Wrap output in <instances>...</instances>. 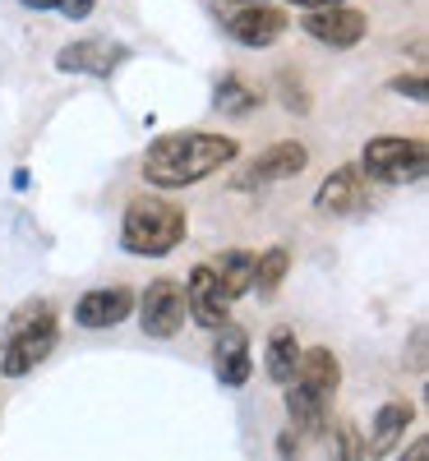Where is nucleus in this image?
<instances>
[{
	"label": "nucleus",
	"instance_id": "nucleus-1",
	"mask_svg": "<svg viewBox=\"0 0 429 461\" xmlns=\"http://www.w3.org/2000/svg\"><path fill=\"white\" fill-rule=\"evenodd\" d=\"M236 139L208 134V130H189V134H162L143 152V180L158 189H185L217 176L222 167L236 162Z\"/></svg>",
	"mask_w": 429,
	"mask_h": 461
},
{
	"label": "nucleus",
	"instance_id": "nucleus-2",
	"mask_svg": "<svg viewBox=\"0 0 429 461\" xmlns=\"http://www.w3.org/2000/svg\"><path fill=\"white\" fill-rule=\"evenodd\" d=\"M185 230H189L185 208H176L171 199H158V194H139L125 208L121 245H125V254H139V258H162L185 240Z\"/></svg>",
	"mask_w": 429,
	"mask_h": 461
},
{
	"label": "nucleus",
	"instance_id": "nucleus-3",
	"mask_svg": "<svg viewBox=\"0 0 429 461\" xmlns=\"http://www.w3.org/2000/svg\"><path fill=\"white\" fill-rule=\"evenodd\" d=\"M56 351V310L51 300H28L23 310H14L5 328V356H0V374L23 378Z\"/></svg>",
	"mask_w": 429,
	"mask_h": 461
},
{
	"label": "nucleus",
	"instance_id": "nucleus-4",
	"mask_svg": "<svg viewBox=\"0 0 429 461\" xmlns=\"http://www.w3.org/2000/svg\"><path fill=\"white\" fill-rule=\"evenodd\" d=\"M361 167H365L370 180H383V185H411V180H424V171H429V148H424V139L379 134V139L365 143Z\"/></svg>",
	"mask_w": 429,
	"mask_h": 461
},
{
	"label": "nucleus",
	"instance_id": "nucleus-5",
	"mask_svg": "<svg viewBox=\"0 0 429 461\" xmlns=\"http://www.w3.org/2000/svg\"><path fill=\"white\" fill-rule=\"evenodd\" d=\"M134 304H139V328H143L148 337H158V341L176 337V332L185 328V319H189L185 286H180L176 277H158V282H148V291H143Z\"/></svg>",
	"mask_w": 429,
	"mask_h": 461
},
{
	"label": "nucleus",
	"instance_id": "nucleus-6",
	"mask_svg": "<svg viewBox=\"0 0 429 461\" xmlns=\"http://www.w3.org/2000/svg\"><path fill=\"white\" fill-rule=\"evenodd\" d=\"M185 304H189V319L199 323V328H208V332H217L222 323H231V300L226 291H222V282H217V273L208 263H199V267H189V282H185Z\"/></svg>",
	"mask_w": 429,
	"mask_h": 461
},
{
	"label": "nucleus",
	"instance_id": "nucleus-7",
	"mask_svg": "<svg viewBox=\"0 0 429 461\" xmlns=\"http://www.w3.org/2000/svg\"><path fill=\"white\" fill-rule=\"evenodd\" d=\"M134 314V291L130 286H93L79 295L74 304V323L88 328V332H102V328H115Z\"/></svg>",
	"mask_w": 429,
	"mask_h": 461
},
{
	"label": "nucleus",
	"instance_id": "nucleus-8",
	"mask_svg": "<svg viewBox=\"0 0 429 461\" xmlns=\"http://www.w3.org/2000/svg\"><path fill=\"white\" fill-rule=\"evenodd\" d=\"M121 60H130V47L111 42V37H84V42L60 47V56H56V65L65 74H93V79H111V69Z\"/></svg>",
	"mask_w": 429,
	"mask_h": 461
},
{
	"label": "nucleus",
	"instance_id": "nucleus-9",
	"mask_svg": "<svg viewBox=\"0 0 429 461\" xmlns=\"http://www.w3.org/2000/svg\"><path fill=\"white\" fill-rule=\"evenodd\" d=\"M415 425V406L406 397H393V402H383L379 415H374V425H370V438H365V461H383V456H393L402 443H406V429Z\"/></svg>",
	"mask_w": 429,
	"mask_h": 461
},
{
	"label": "nucleus",
	"instance_id": "nucleus-10",
	"mask_svg": "<svg viewBox=\"0 0 429 461\" xmlns=\"http://www.w3.org/2000/svg\"><path fill=\"white\" fill-rule=\"evenodd\" d=\"M370 19L361 10H346V5H328V10H309L305 14V32L324 47H356L365 37Z\"/></svg>",
	"mask_w": 429,
	"mask_h": 461
},
{
	"label": "nucleus",
	"instance_id": "nucleus-11",
	"mask_svg": "<svg viewBox=\"0 0 429 461\" xmlns=\"http://www.w3.org/2000/svg\"><path fill=\"white\" fill-rule=\"evenodd\" d=\"M291 28V19H287V10H278V5H268V0H259V5H250V10H241V14H231V37H236L241 47H272L278 37Z\"/></svg>",
	"mask_w": 429,
	"mask_h": 461
},
{
	"label": "nucleus",
	"instance_id": "nucleus-12",
	"mask_svg": "<svg viewBox=\"0 0 429 461\" xmlns=\"http://www.w3.org/2000/svg\"><path fill=\"white\" fill-rule=\"evenodd\" d=\"M361 203H365V176L356 167H337L315 189V212L324 217H351V212H361Z\"/></svg>",
	"mask_w": 429,
	"mask_h": 461
},
{
	"label": "nucleus",
	"instance_id": "nucleus-13",
	"mask_svg": "<svg viewBox=\"0 0 429 461\" xmlns=\"http://www.w3.org/2000/svg\"><path fill=\"white\" fill-rule=\"evenodd\" d=\"M213 369H217V378L226 383V388H241V383H250L254 360H250V337H245V328H236V323H222V328H217Z\"/></svg>",
	"mask_w": 429,
	"mask_h": 461
},
{
	"label": "nucleus",
	"instance_id": "nucleus-14",
	"mask_svg": "<svg viewBox=\"0 0 429 461\" xmlns=\"http://www.w3.org/2000/svg\"><path fill=\"white\" fill-rule=\"evenodd\" d=\"M305 162H309L305 143H272V148H263L259 158L245 167L241 185H272V180H291V176H300V171H305Z\"/></svg>",
	"mask_w": 429,
	"mask_h": 461
},
{
	"label": "nucleus",
	"instance_id": "nucleus-15",
	"mask_svg": "<svg viewBox=\"0 0 429 461\" xmlns=\"http://www.w3.org/2000/svg\"><path fill=\"white\" fill-rule=\"evenodd\" d=\"M291 383H300L305 393L333 402L337 388H342V360L328 351V346H309V351H300V360H296V378Z\"/></svg>",
	"mask_w": 429,
	"mask_h": 461
},
{
	"label": "nucleus",
	"instance_id": "nucleus-16",
	"mask_svg": "<svg viewBox=\"0 0 429 461\" xmlns=\"http://www.w3.org/2000/svg\"><path fill=\"white\" fill-rule=\"evenodd\" d=\"M287 415H291V425L296 434H324L328 429V402L315 397V393H305L300 383H287Z\"/></svg>",
	"mask_w": 429,
	"mask_h": 461
},
{
	"label": "nucleus",
	"instance_id": "nucleus-17",
	"mask_svg": "<svg viewBox=\"0 0 429 461\" xmlns=\"http://www.w3.org/2000/svg\"><path fill=\"white\" fill-rule=\"evenodd\" d=\"M296 360H300V341H296V332H291V328H272L263 369H268V378L278 383V388H287V383L296 378Z\"/></svg>",
	"mask_w": 429,
	"mask_h": 461
},
{
	"label": "nucleus",
	"instance_id": "nucleus-18",
	"mask_svg": "<svg viewBox=\"0 0 429 461\" xmlns=\"http://www.w3.org/2000/svg\"><path fill=\"white\" fill-rule=\"evenodd\" d=\"M213 273H217V282H222V291L231 295V300H241L245 291H250V277H254V249H226L217 263H208Z\"/></svg>",
	"mask_w": 429,
	"mask_h": 461
},
{
	"label": "nucleus",
	"instance_id": "nucleus-19",
	"mask_svg": "<svg viewBox=\"0 0 429 461\" xmlns=\"http://www.w3.org/2000/svg\"><path fill=\"white\" fill-rule=\"evenodd\" d=\"M287 273H291V254H287L282 245H272V249L254 254V277H250V291L272 295V291H278V286L287 282Z\"/></svg>",
	"mask_w": 429,
	"mask_h": 461
},
{
	"label": "nucleus",
	"instance_id": "nucleus-20",
	"mask_svg": "<svg viewBox=\"0 0 429 461\" xmlns=\"http://www.w3.org/2000/svg\"><path fill=\"white\" fill-rule=\"evenodd\" d=\"M324 434H328V461H365V434L356 429V420H337Z\"/></svg>",
	"mask_w": 429,
	"mask_h": 461
},
{
	"label": "nucleus",
	"instance_id": "nucleus-21",
	"mask_svg": "<svg viewBox=\"0 0 429 461\" xmlns=\"http://www.w3.org/2000/svg\"><path fill=\"white\" fill-rule=\"evenodd\" d=\"M254 102H259V93H254V88H245L241 79H222V84H217V111L250 115V111H254Z\"/></svg>",
	"mask_w": 429,
	"mask_h": 461
},
{
	"label": "nucleus",
	"instance_id": "nucleus-22",
	"mask_svg": "<svg viewBox=\"0 0 429 461\" xmlns=\"http://www.w3.org/2000/svg\"><path fill=\"white\" fill-rule=\"evenodd\" d=\"M393 93H397V97H411V102H424V97H429L424 74H397V79H393Z\"/></svg>",
	"mask_w": 429,
	"mask_h": 461
},
{
	"label": "nucleus",
	"instance_id": "nucleus-23",
	"mask_svg": "<svg viewBox=\"0 0 429 461\" xmlns=\"http://www.w3.org/2000/svg\"><path fill=\"white\" fill-rule=\"evenodd\" d=\"M93 5H97V0H60V14L65 19H88Z\"/></svg>",
	"mask_w": 429,
	"mask_h": 461
},
{
	"label": "nucleus",
	"instance_id": "nucleus-24",
	"mask_svg": "<svg viewBox=\"0 0 429 461\" xmlns=\"http://www.w3.org/2000/svg\"><path fill=\"white\" fill-rule=\"evenodd\" d=\"M415 374H424V328H415V337H411V360H406Z\"/></svg>",
	"mask_w": 429,
	"mask_h": 461
},
{
	"label": "nucleus",
	"instance_id": "nucleus-25",
	"mask_svg": "<svg viewBox=\"0 0 429 461\" xmlns=\"http://www.w3.org/2000/svg\"><path fill=\"white\" fill-rule=\"evenodd\" d=\"M278 452H282L287 461H300V438H296V429H287V434L278 438Z\"/></svg>",
	"mask_w": 429,
	"mask_h": 461
},
{
	"label": "nucleus",
	"instance_id": "nucleus-26",
	"mask_svg": "<svg viewBox=\"0 0 429 461\" xmlns=\"http://www.w3.org/2000/svg\"><path fill=\"white\" fill-rule=\"evenodd\" d=\"M402 461H429V438H415L411 447H406V456Z\"/></svg>",
	"mask_w": 429,
	"mask_h": 461
},
{
	"label": "nucleus",
	"instance_id": "nucleus-27",
	"mask_svg": "<svg viewBox=\"0 0 429 461\" xmlns=\"http://www.w3.org/2000/svg\"><path fill=\"white\" fill-rule=\"evenodd\" d=\"M300 10H328V5H346V0H291Z\"/></svg>",
	"mask_w": 429,
	"mask_h": 461
},
{
	"label": "nucleus",
	"instance_id": "nucleus-28",
	"mask_svg": "<svg viewBox=\"0 0 429 461\" xmlns=\"http://www.w3.org/2000/svg\"><path fill=\"white\" fill-rule=\"evenodd\" d=\"M28 10H60V0H23Z\"/></svg>",
	"mask_w": 429,
	"mask_h": 461
}]
</instances>
